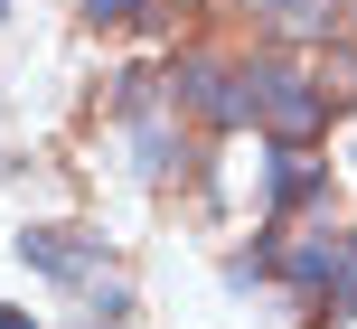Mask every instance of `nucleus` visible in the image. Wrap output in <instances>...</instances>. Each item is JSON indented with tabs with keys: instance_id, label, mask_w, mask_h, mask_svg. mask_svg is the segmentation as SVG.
Returning a JSON list of instances; mask_svg holds the SVG:
<instances>
[{
	"instance_id": "nucleus-5",
	"label": "nucleus",
	"mask_w": 357,
	"mask_h": 329,
	"mask_svg": "<svg viewBox=\"0 0 357 329\" xmlns=\"http://www.w3.org/2000/svg\"><path fill=\"white\" fill-rule=\"evenodd\" d=\"M254 19H264L273 38H301V47H329V38H348V0H245Z\"/></svg>"
},
{
	"instance_id": "nucleus-10",
	"label": "nucleus",
	"mask_w": 357,
	"mask_h": 329,
	"mask_svg": "<svg viewBox=\"0 0 357 329\" xmlns=\"http://www.w3.org/2000/svg\"><path fill=\"white\" fill-rule=\"evenodd\" d=\"M0 329H47V320H29V311H0Z\"/></svg>"
},
{
	"instance_id": "nucleus-4",
	"label": "nucleus",
	"mask_w": 357,
	"mask_h": 329,
	"mask_svg": "<svg viewBox=\"0 0 357 329\" xmlns=\"http://www.w3.org/2000/svg\"><path fill=\"white\" fill-rule=\"evenodd\" d=\"M19 263L47 273V282H66V292H85V282L104 273V245H94L85 226H29V236H19Z\"/></svg>"
},
{
	"instance_id": "nucleus-9",
	"label": "nucleus",
	"mask_w": 357,
	"mask_h": 329,
	"mask_svg": "<svg viewBox=\"0 0 357 329\" xmlns=\"http://www.w3.org/2000/svg\"><path fill=\"white\" fill-rule=\"evenodd\" d=\"M151 0H85V29H142Z\"/></svg>"
},
{
	"instance_id": "nucleus-1",
	"label": "nucleus",
	"mask_w": 357,
	"mask_h": 329,
	"mask_svg": "<svg viewBox=\"0 0 357 329\" xmlns=\"http://www.w3.org/2000/svg\"><path fill=\"white\" fill-rule=\"evenodd\" d=\"M245 123L264 141H282V151H310L329 132V94H320V75L282 66V56H254L245 66Z\"/></svg>"
},
{
	"instance_id": "nucleus-11",
	"label": "nucleus",
	"mask_w": 357,
	"mask_h": 329,
	"mask_svg": "<svg viewBox=\"0 0 357 329\" xmlns=\"http://www.w3.org/2000/svg\"><path fill=\"white\" fill-rule=\"evenodd\" d=\"M0 19H10V0H0Z\"/></svg>"
},
{
	"instance_id": "nucleus-2",
	"label": "nucleus",
	"mask_w": 357,
	"mask_h": 329,
	"mask_svg": "<svg viewBox=\"0 0 357 329\" xmlns=\"http://www.w3.org/2000/svg\"><path fill=\"white\" fill-rule=\"evenodd\" d=\"M282 282H301L310 311H357V236H282Z\"/></svg>"
},
{
	"instance_id": "nucleus-7",
	"label": "nucleus",
	"mask_w": 357,
	"mask_h": 329,
	"mask_svg": "<svg viewBox=\"0 0 357 329\" xmlns=\"http://www.w3.org/2000/svg\"><path fill=\"white\" fill-rule=\"evenodd\" d=\"M320 94H329V113L357 104V47H348V38H329V47H320Z\"/></svg>"
},
{
	"instance_id": "nucleus-6",
	"label": "nucleus",
	"mask_w": 357,
	"mask_h": 329,
	"mask_svg": "<svg viewBox=\"0 0 357 329\" xmlns=\"http://www.w3.org/2000/svg\"><path fill=\"white\" fill-rule=\"evenodd\" d=\"M264 198H273V217H301V207H320V198H329V169L310 160V151H282V141H273Z\"/></svg>"
},
{
	"instance_id": "nucleus-3",
	"label": "nucleus",
	"mask_w": 357,
	"mask_h": 329,
	"mask_svg": "<svg viewBox=\"0 0 357 329\" xmlns=\"http://www.w3.org/2000/svg\"><path fill=\"white\" fill-rule=\"evenodd\" d=\"M169 104H178V113H197L207 132H235V123H245V66L178 56V66H169Z\"/></svg>"
},
{
	"instance_id": "nucleus-8",
	"label": "nucleus",
	"mask_w": 357,
	"mask_h": 329,
	"mask_svg": "<svg viewBox=\"0 0 357 329\" xmlns=\"http://www.w3.org/2000/svg\"><path fill=\"white\" fill-rule=\"evenodd\" d=\"M85 311H94V329H123V320H132V292H123L113 273H94V282H85Z\"/></svg>"
}]
</instances>
